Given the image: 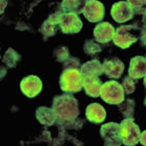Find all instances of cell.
<instances>
[{
    "mask_svg": "<svg viewBox=\"0 0 146 146\" xmlns=\"http://www.w3.org/2000/svg\"><path fill=\"white\" fill-rule=\"evenodd\" d=\"M103 84L99 76H83V87L86 94L93 98L100 96V88Z\"/></svg>",
    "mask_w": 146,
    "mask_h": 146,
    "instance_id": "5bb4252c",
    "label": "cell"
},
{
    "mask_svg": "<svg viewBox=\"0 0 146 146\" xmlns=\"http://www.w3.org/2000/svg\"><path fill=\"white\" fill-rule=\"evenodd\" d=\"M103 73L109 78L119 79L124 71V64L117 57L106 58L102 64Z\"/></svg>",
    "mask_w": 146,
    "mask_h": 146,
    "instance_id": "8fae6325",
    "label": "cell"
},
{
    "mask_svg": "<svg viewBox=\"0 0 146 146\" xmlns=\"http://www.w3.org/2000/svg\"><path fill=\"white\" fill-rule=\"evenodd\" d=\"M86 114L87 119L90 122L99 124L105 120L106 112L104 107L101 104L93 103L87 106Z\"/></svg>",
    "mask_w": 146,
    "mask_h": 146,
    "instance_id": "9a60e30c",
    "label": "cell"
},
{
    "mask_svg": "<svg viewBox=\"0 0 146 146\" xmlns=\"http://www.w3.org/2000/svg\"><path fill=\"white\" fill-rule=\"evenodd\" d=\"M115 30L110 23L103 22L96 25L94 35L97 42L105 44L110 42L114 36Z\"/></svg>",
    "mask_w": 146,
    "mask_h": 146,
    "instance_id": "7c38bea8",
    "label": "cell"
},
{
    "mask_svg": "<svg viewBox=\"0 0 146 146\" xmlns=\"http://www.w3.org/2000/svg\"><path fill=\"white\" fill-rule=\"evenodd\" d=\"M61 88L67 92L81 91L83 87V76L77 68H70L63 71L60 78Z\"/></svg>",
    "mask_w": 146,
    "mask_h": 146,
    "instance_id": "277c9868",
    "label": "cell"
},
{
    "mask_svg": "<svg viewBox=\"0 0 146 146\" xmlns=\"http://www.w3.org/2000/svg\"><path fill=\"white\" fill-rule=\"evenodd\" d=\"M140 37L142 45L146 46V25L142 28Z\"/></svg>",
    "mask_w": 146,
    "mask_h": 146,
    "instance_id": "ffe728a7",
    "label": "cell"
},
{
    "mask_svg": "<svg viewBox=\"0 0 146 146\" xmlns=\"http://www.w3.org/2000/svg\"></svg>",
    "mask_w": 146,
    "mask_h": 146,
    "instance_id": "cb8c5ba5",
    "label": "cell"
},
{
    "mask_svg": "<svg viewBox=\"0 0 146 146\" xmlns=\"http://www.w3.org/2000/svg\"><path fill=\"white\" fill-rule=\"evenodd\" d=\"M138 81L137 80L134 79L130 76H126L125 77L121 84L124 92L127 94L134 92L136 89L135 84Z\"/></svg>",
    "mask_w": 146,
    "mask_h": 146,
    "instance_id": "e0dca14e",
    "label": "cell"
},
{
    "mask_svg": "<svg viewBox=\"0 0 146 146\" xmlns=\"http://www.w3.org/2000/svg\"><path fill=\"white\" fill-rule=\"evenodd\" d=\"M84 46V51L88 55H94L96 53L101 52L100 46L93 41V40H89Z\"/></svg>",
    "mask_w": 146,
    "mask_h": 146,
    "instance_id": "ac0fdd59",
    "label": "cell"
},
{
    "mask_svg": "<svg viewBox=\"0 0 146 146\" xmlns=\"http://www.w3.org/2000/svg\"><path fill=\"white\" fill-rule=\"evenodd\" d=\"M82 11L84 16L89 22L96 23L102 21L105 14V7L99 1H86Z\"/></svg>",
    "mask_w": 146,
    "mask_h": 146,
    "instance_id": "52a82bcc",
    "label": "cell"
},
{
    "mask_svg": "<svg viewBox=\"0 0 146 146\" xmlns=\"http://www.w3.org/2000/svg\"><path fill=\"white\" fill-rule=\"evenodd\" d=\"M42 82L38 76H29L21 81L20 88L22 92L29 98H34L40 92L42 89Z\"/></svg>",
    "mask_w": 146,
    "mask_h": 146,
    "instance_id": "30bf717a",
    "label": "cell"
},
{
    "mask_svg": "<svg viewBox=\"0 0 146 146\" xmlns=\"http://www.w3.org/2000/svg\"><path fill=\"white\" fill-rule=\"evenodd\" d=\"M144 105L146 106V96L145 98L144 102Z\"/></svg>",
    "mask_w": 146,
    "mask_h": 146,
    "instance_id": "603a6c76",
    "label": "cell"
},
{
    "mask_svg": "<svg viewBox=\"0 0 146 146\" xmlns=\"http://www.w3.org/2000/svg\"><path fill=\"white\" fill-rule=\"evenodd\" d=\"M58 17L60 27L64 33H77L82 29V22L77 14L71 12L59 15Z\"/></svg>",
    "mask_w": 146,
    "mask_h": 146,
    "instance_id": "ba28073f",
    "label": "cell"
},
{
    "mask_svg": "<svg viewBox=\"0 0 146 146\" xmlns=\"http://www.w3.org/2000/svg\"><path fill=\"white\" fill-rule=\"evenodd\" d=\"M80 71L83 76H99L103 74L102 65L97 60L89 61L84 64L81 67Z\"/></svg>",
    "mask_w": 146,
    "mask_h": 146,
    "instance_id": "2e32d148",
    "label": "cell"
},
{
    "mask_svg": "<svg viewBox=\"0 0 146 146\" xmlns=\"http://www.w3.org/2000/svg\"><path fill=\"white\" fill-rule=\"evenodd\" d=\"M129 76L135 80L146 76V58L136 56L131 60L128 70Z\"/></svg>",
    "mask_w": 146,
    "mask_h": 146,
    "instance_id": "4fadbf2b",
    "label": "cell"
},
{
    "mask_svg": "<svg viewBox=\"0 0 146 146\" xmlns=\"http://www.w3.org/2000/svg\"><path fill=\"white\" fill-rule=\"evenodd\" d=\"M111 15L113 19L119 23L131 20L134 16V11L127 1L115 3L112 6Z\"/></svg>",
    "mask_w": 146,
    "mask_h": 146,
    "instance_id": "9c48e42d",
    "label": "cell"
},
{
    "mask_svg": "<svg viewBox=\"0 0 146 146\" xmlns=\"http://www.w3.org/2000/svg\"><path fill=\"white\" fill-rule=\"evenodd\" d=\"M139 141L142 145L146 146V130L141 134Z\"/></svg>",
    "mask_w": 146,
    "mask_h": 146,
    "instance_id": "44dd1931",
    "label": "cell"
},
{
    "mask_svg": "<svg viewBox=\"0 0 146 146\" xmlns=\"http://www.w3.org/2000/svg\"><path fill=\"white\" fill-rule=\"evenodd\" d=\"M100 134L104 141V146H121L120 125L110 122L101 127Z\"/></svg>",
    "mask_w": 146,
    "mask_h": 146,
    "instance_id": "8992f818",
    "label": "cell"
},
{
    "mask_svg": "<svg viewBox=\"0 0 146 146\" xmlns=\"http://www.w3.org/2000/svg\"><path fill=\"white\" fill-rule=\"evenodd\" d=\"M141 30L137 23L121 25L116 29L113 42L122 49L127 48L138 40L140 36L139 31Z\"/></svg>",
    "mask_w": 146,
    "mask_h": 146,
    "instance_id": "7a4b0ae2",
    "label": "cell"
},
{
    "mask_svg": "<svg viewBox=\"0 0 146 146\" xmlns=\"http://www.w3.org/2000/svg\"><path fill=\"white\" fill-rule=\"evenodd\" d=\"M100 94L101 99L108 104L118 105L124 101L123 87L115 80L108 81L102 84Z\"/></svg>",
    "mask_w": 146,
    "mask_h": 146,
    "instance_id": "3957f363",
    "label": "cell"
},
{
    "mask_svg": "<svg viewBox=\"0 0 146 146\" xmlns=\"http://www.w3.org/2000/svg\"><path fill=\"white\" fill-rule=\"evenodd\" d=\"M135 119L127 118L120 123V136L124 145L134 146L140 139L141 132L139 126L134 122Z\"/></svg>",
    "mask_w": 146,
    "mask_h": 146,
    "instance_id": "5b68a950",
    "label": "cell"
},
{
    "mask_svg": "<svg viewBox=\"0 0 146 146\" xmlns=\"http://www.w3.org/2000/svg\"><path fill=\"white\" fill-rule=\"evenodd\" d=\"M133 10L146 7V1H127Z\"/></svg>",
    "mask_w": 146,
    "mask_h": 146,
    "instance_id": "d6986e66",
    "label": "cell"
},
{
    "mask_svg": "<svg viewBox=\"0 0 146 146\" xmlns=\"http://www.w3.org/2000/svg\"><path fill=\"white\" fill-rule=\"evenodd\" d=\"M53 111L56 118L65 120H74L80 113L78 103L71 94L65 95L54 99Z\"/></svg>",
    "mask_w": 146,
    "mask_h": 146,
    "instance_id": "6da1fadb",
    "label": "cell"
},
{
    "mask_svg": "<svg viewBox=\"0 0 146 146\" xmlns=\"http://www.w3.org/2000/svg\"><path fill=\"white\" fill-rule=\"evenodd\" d=\"M143 84L146 88V76L145 77V78L143 80Z\"/></svg>",
    "mask_w": 146,
    "mask_h": 146,
    "instance_id": "7402d4cb",
    "label": "cell"
}]
</instances>
